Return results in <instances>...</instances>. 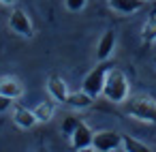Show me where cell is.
Listing matches in <instances>:
<instances>
[{
	"mask_svg": "<svg viewBox=\"0 0 156 152\" xmlns=\"http://www.w3.org/2000/svg\"><path fill=\"white\" fill-rule=\"evenodd\" d=\"M154 64H156V56H154Z\"/></svg>",
	"mask_w": 156,
	"mask_h": 152,
	"instance_id": "21",
	"label": "cell"
},
{
	"mask_svg": "<svg viewBox=\"0 0 156 152\" xmlns=\"http://www.w3.org/2000/svg\"><path fill=\"white\" fill-rule=\"evenodd\" d=\"M126 116L139 120V122H147V124H156V103L152 99H133L124 105Z\"/></svg>",
	"mask_w": 156,
	"mask_h": 152,
	"instance_id": "2",
	"label": "cell"
},
{
	"mask_svg": "<svg viewBox=\"0 0 156 152\" xmlns=\"http://www.w3.org/2000/svg\"><path fill=\"white\" fill-rule=\"evenodd\" d=\"M9 28L20 34V37H26V39H32L34 37V26H32V20L28 17V13L24 9H13L11 15H9Z\"/></svg>",
	"mask_w": 156,
	"mask_h": 152,
	"instance_id": "4",
	"label": "cell"
},
{
	"mask_svg": "<svg viewBox=\"0 0 156 152\" xmlns=\"http://www.w3.org/2000/svg\"><path fill=\"white\" fill-rule=\"evenodd\" d=\"M141 39L143 43H154L156 41V15H150L141 28Z\"/></svg>",
	"mask_w": 156,
	"mask_h": 152,
	"instance_id": "14",
	"label": "cell"
},
{
	"mask_svg": "<svg viewBox=\"0 0 156 152\" xmlns=\"http://www.w3.org/2000/svg\"><path fill=\"white\" fill-rule=\"evenodd\" d=\"M56 107H58V101H43L32 111H34V116H37L39 122H49L56 116Z\"/></svg>",
	"mask_w": 156,
	"mask_h": 152,
	"instance_id": "13",
	"label": "cell"
},
{
	"mask_svg": "<svg viewBox=\"0 0 156 152\" xmlns=\"http://www.w3.org/2000/svg\"><path fill=\"white\" fill-rule=\"evenodd\" d=\"M154 2H156V0H154Z\"/></svg>",
	"mask_w": 156,
	"mask_h": 152,
	"instance_id": "22",
	"label": "cell"
},
{
	"mask_svg": "<svg viewBox=\"0 0 156 152\" xmlns=\"http://www.w3.org/2000/svg\"><path fill=\"white\" fill-rule=\"evenodd\" d=\"M122 150H126V152H147V146L141 143L139 139H135L133 135L122 133Z\"/></svg>",
	"mask_w": 156,
	"mask_h": 152,
	"instance_id": "15",
	"label": "cell"
},
{
	"mask_svg": "<svg viewBox=\"0 0 156 152\" xmlns=\"http://www.w3.org/2000/svg\"><path fill=\"white\" fill-rule=\"evenodd\" d=\"M145 2H154V0H145Z\"/></svg>",
	"mask_w": 156,
	"mask_h": 152,
	"instance_id": "20",
	"label": "cell"
},
{
	"mask_svg": "<svg viewBox=\"0 0 156 152\" xmlns=\"http://www.w3.org/2000/svg\"><path fill=\"white\" fill-rule=\"evenodd\" d=\"M79 124H81V120H79L77 116H66V118L62 120V124H60V131H62L64 137H71Z\"/></svg>",
	"mask_w": 156,
	"mask_h": 152,
	"instance_id": "16",
	"label": "cell"
},
{
	"mask_svg": "<svg viewBox=\"0 0 156 152\" xmlns=\"http://www.w3.org/2000/svg\"><path fill=\"white\" fill-rule=\"evenodd\" d=\"M9 107H13V99L5 96V94H0V114H2V111H7Z\"/></svg>",
	"mask_w": 156,
	"mask_h": 152,
	"instance_id": "18",
	"label": "cell"
},
{
	"mask_svg": "<svg viewBox=\"0 0 156 152\" xmlns=\"http://www.w3.org/2000/svg\"><path fill=\"white\" fill-rule=\"evenodd\" d=\"M115 49V32L113 30H107L101 39H98V45H96V60H109L111 54Z\"/></svg>",
	"mask_w": 156,
	"mask_h": 152,
	"instance_id": "10",
	"label": "cell"
},
{
	"mask_svg": "<svg viewBox=\"0 0 156 152\" xmlns=\"http://www.w3.org/2000/svg\"><path fill=\"white\" fill-rule=\"evenodd\" d=\"M107 2H109V9L115 11L118 15H130L145 5V0H107Z\"/></svg>",
	"mask_w": 156,
	"mask_h": 152,
	"instance_id": "11",
	"label": "cell"
},
{
	"mask_svg": "<svg viewBox=\"0 0 156 152\" xmlns=\"http://www.w3.org/2000/svg\"><path fill=\"white\" fill-rule=\"evenodd\" d=\"M94 103V96H90L83 88L81 90H75V92H69V99H66V105L75 107V109H86Z\"/></svg>",
	"mask_w": 156,
	"mask_h": 152,
	"instance_id": "12",
	"label": "cell"
},
{
	"mask_svg": "<svg viewBox=\"0 0 156 152\" xmlns=\"http://www.w3.org/2000/svg\"><path fill=\"white\" fill-rule=\"evenodd\" d=\"M13 122L20 128H32L39 120H37V116H34L32 109H26L24 105H20L17 101H13Z\"/></svg>",
	"mask_w": 156,
	"mask_h": 152,
	"instance_id": "9",
	"label": "cell"
},
{
	"mask_svg": "<svg viewBox=\"0 0 156 152\" xmlns=\"http://www.w3.org/2000/svg\"><path fill=\"white\" fill-rule=\"evenodd\" d=\"M92 139H94V131L88 124H79L75 128V133L71 135V148L73 150H90L92 148Z\"/></svg>",
	"mask_w": 156,
	"mask_h": 152,
	"instance_id": "6",
	"label": "cell"
},
{
	"mask_svg": "<svg viewBox=\"0 0 156 152\" xmlns=\"http://www.w3.org/2000/svg\"><path fill=\"white\" fill-rule=\"evenodd\" d=\"M128 92H130V86H128V79H126L124 71L111 67L107 77H105V86H103V94L101 96H105L107 101L120 105V103H124L128 99Z\"/></svg>",
	"mask_w": 156,
	"mask_h": 152,
	"instance_id": "1",
	"label": "cell"
},
{
	"mask_svg": "<svg viewBox=\"0 0 156 152\" xmlns=\"http://www.w3.org/2000/svg\"><path fill=\"white\" fill-rule=\"evenodd\" d=\"M109 69H111V64H109L107 60H98V64H96V67L83 77L81 88H83L90 96L98 99V96L103 94V86H105V77H107Z\"/></svg>",
	"mask_w": 156,
	"mask_h": 152,
	"instance_id": "3",
	"label": "cell"
},
{
	"mask_svg": "<svg viewBox=\"0 0 156 152\" xmlns=\"http://www.w3.org/2000/svg\"><path fill=\"white\" fill-rule=\"evenodd\" d=\"M47 90H49V96L54 101L66 103V99H69V86H66V81L60 75H49L47 77Z\"/></svg>",
	"mask_w": 156,
	"mask_h": 152,
	"instance_id": "8",
	"label": "cell"
},
{
	"mask_svg": "<svg viewBox=\"0 0 156 152\" xmlns=\"http://www.w3.org/2000/svg\"><path fill=\"white\" fill-rule=\"evenodd\" d=\"M86 5H88V0H64V7H66V11H71V13L83 11Z\"/></svg>",
	"mask_w": 156,
	"mask_h": 152,
	"instance_id": "17",
	"label": "cell"
},
{
	"mask_svg": "<svg viewBox=\"0 0 156 152\" xmlns=\"http://www.w3.org/2000/svg\"><path fill=\"white\" fill-rule=\"evenodd\" d=\"M0 94L17 101V99L24 96V84L17 77H13V75H2L0 77Z\"/></svg>",
	"mask_w": 156,
	"mask_h": 152,
	"instance_id": "7",
	"label": "cell"
},
{
	"mask_svg": "<svg viewBox=\"0 0 156 152\" xmlns=\"http://www.w3.org/2000/svg\"><path fill=\"white\" fill-rule=\"evenodd\" d=\"M17 0H0V5H7V7H13Z\"/></svg>",
	"mask_w": 156,
	"mask_h": 152,
	"instance_id": "19",
	"label": "cell"
},
{
	"mask_svg": "<svg viewBox=\"0 0 156 152\" xmlns=\"http://www.w3.org/2000/svg\"><path fill=\"white\" fill-rule=\"evenodd\" d=\"M92 148L98 150V152L120 150L122 148V133H118V131H98V133H94Z\"/></svg>",
	"mask_w": 156,
	"mask_h": 152,
	"instance_id": "5",
	"label": "cell"
}]
</instances>
